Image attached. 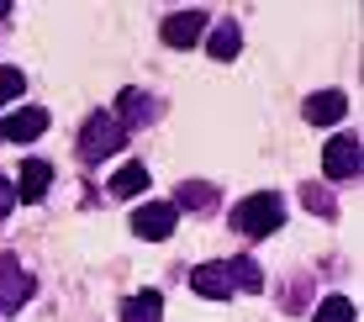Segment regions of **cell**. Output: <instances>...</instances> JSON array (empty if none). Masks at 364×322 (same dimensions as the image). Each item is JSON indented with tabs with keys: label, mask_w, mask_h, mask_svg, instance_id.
<instances>
[{
	"label": "cell",
	"mask_w": 364,
	"mask_h": 322,
	"mask_svg": "<svg viewBox=\"0 0 364 322\" xmlns=\"http://www.w3.org/2000/svg\"><path fill=\"white\" fill-rule=\"evenodd\" d=\"M122 143H127L122 122L111 117V111H95V117L85 122V132H80V159H85V164H100V159H111Z\"/></svg>",
	"instance_id": "7a4b0ae2"
},
{
	"label": "cell",
	"mask_w": 364,
	"mask_h": 322,
	"mask_svg": "<svg viewBox=\"0 0 364 322\" xmlns=\"http://www.w3.org/2000/svg\"><path fill=\"white\" fill-rule=\"evenodd\" d=\"M27 296H32V275L6 254V259H0V312H16Z\"/></svg>",
	"instance_id": "5b68a950"
},
{
	"label": "cell",
	"mask_w": 364,
	"mask_h": 322,
	"mask_svg": "<svg viewBox=\"0 0 364 322\" xmlns=\"http://www.w3.org/2000/svg\"><path fill=\"white\" fill-rule=\"evenodd\" d=\"M200 32H206V11H174V16H164V43L169 48H196Z\"/></svg>",
	"instance_id": "8992f818"
},
{
	"label": "cell",
	"mask_w": 364,
	"mask_h": 322,
	"mask_svg": "<svg viewBox=\"0 0 364 322\" xmlns=\"http://www.w3.org/2000/svg\"><path fill=\"white\" fill-rule=\"evenodd\" d=\"M148 117H154V101H148V95H137V90H122V132H132L137 127V122H148Z\"/></svg>",
	"instance_id": "5bb4252c"
},
{
	"label": "cell",
	"mask_w": 364,
	"mask_h": 322,
	"mask_svg": "<svg viewBox=\"0 0 364 322\" xmlns=\"http://www.w3.org/2000/svg\"><path fill=\"white\" fill-rule=\"evenodd\" d=\"M191 286H196L200 296H211V301H222V296H232V291H237V286H232L228 259H222V264H200L196 275H191Z\"/></svg>",
	"instance_id": "ba28073f"
},
{
	"label": "cell",
	"mask_w": 364,
	"mask_h": 322,
	"mask_svg": "<svg viewBox=\"0 0 364 322\" xmlns=\"http://www.w3.org/2000/svg\"><path fill=\"white\" fill-rule=\"evenodd\" d=\"M0 16H11V6H6V0H0Z\"/></svg>",
	"instance_id": "44dd1931"
},
{
	"label": "cell",
	"mask_w": 364,
	"mask_h": 322,
	"mask_svg": "<svg viewBox=\"0 0 364 322\" xmlns=\"http://www.w3.org/2000/svg\"><path fill=\"white\" fill-rule=\"evenodd\" d=\"M232 286L237 291H259V286H264V280H259V264H254V259H232Z\"/></svg>",
	"instance_id": "e0dca14e"
},
{
	"label": "cell",
	"mask_w": 364,
	"mask_h": 322,
	"mask_svg": "<svg viewBox=\"0 0 364 322\" xmlns=\"http://www.w3.org/2000/svg\"><path fill=\"white\" fill-rule=\"evenodd\" d=\"M301 201H306V212H317V217H333V212H338L333 195L322 190V185H306V190H301Z\"/></svg>",
	"instance_id": "ac0fdd59"
},
{
	"label": "cell",
	"mask_w": 364,
	"mask_h": 322,
	"mask_svg": "<svg viewBox=\"0 0 364 322\" xmlns=\"http://www.w3.org/2000/svg\"><path fill=\"white\" fill-rule=\"evenodd\" d=\"M11 206H16V190H11V180H6V175H0V217H6V212H11Z\"/></svg>",
	"instance_id": "ffe728a7"
},
{
	"label": "cell",
	"mask_w": 364,
	"mask_h": 322,
	"mask_svg": "<svg viewBox=\"0 0 364 322\" xmlns=\"http://www.w3.org/2000/svg\"><path fill=\"white\" fill-rule=\"evenodd\" d=\"M159 312H164V296L143 291V296H132V301L122 306V322H159Z\"/></svg>",
	"instance_id": "7c38bea8"
},
{
	"label": "cell",
	"mask_w": 364,
	"mask_h": 322,
	"mask_svg": "<svg viewBox=\"0 0 364 322\" xmlns=\"http://www.w3.org/2000/svg\"><path fill=\"white\" fill-rule=\"evenodd\" d=\"M48 185H53V164H43V159H27V169H21V201H43Z\"/></svg>",
	"instance_id": "30bf717a"
},
{
	"label": "cell",
	"mask_w": 364,
	"mask_h": 322,
	"mask_svg": "<svg viewBox=\"0 0 364 322\" xmlns=\"http://www.w3.org/2000/svg\"><path fill=\"white\" fill-rule=\"evenodd\" d=\"M174 217H180V206H174V201H143L132 212V232H137V238H148V243H164L174 232Z\"/></svg>",
	"instance_id": "3957f363"
},
{
	"label": "cell",
	"mask_w": 364,
	"mask_h": 322,
	"mask_svg": "<svg viewBox=\"0 0 364 322\" xmlns=\"http://www.w3.org/2000/svg\"><path fill=\"white\" fill-rule=\"evenodd\" d=\"M21 90H27V74H21V69H0V106L16 101Z\"/></svg>",
	"instance_id": "d6986e66"
},
{
	"label": "cell",
	"mask_w": 364,
	"mask_h": 322,
	"mask_svg": "<svg viewBox=\"0 0 364 322\" xmlns=\"http://www.w3.org/2000/svg\"><path fill=\"white\" fill-rule=\"evenodd\" d=\"M280 222H285V206H280L274 190L248 195V201H237V212H232V227L243 232V238H269V232H280Z\"/></svg>",
	"instance_id": "6da1fadb"
},
{
	"label": "cell",
	"mask_w": 364,
	"mask_h": 322,
	"mask_svg": "<svg viewBox=\"0 0 364 322\" xmlns=\"http://www.w3.org/2000/svg\"><path fill=\"white\" fill-rule=\"evenodd\" d=\"M343 111H348V95H343V90H317V95H306V122H317V127L338 122Z\"/></svg>",
	"instance_id": "9c48e42d"
},
{
	"label": "cell",
	"mask_w": 364,
	"mask_h": 322,
	"mask_svg": "<svg viewBox=\"0 0 364 322\" xmlns=\"http://www.w3.org/2000/svg\"><path fill=\"white\" fill-rule=\"evenodd\" d=\"M359 138H333L322 148V169H328V180H354L359 175Z\"/></svg>",
	"instance_id": "277c9868"
},
{
	"label": "cell",
	"mask_w": 364,
	"mask_h": 322,
	"mask_svg": "<svg viewBox=\"0 0 364 322\" xmlns=\"http://www.w3.org/2000/svg\"><path fill=\"white\" fill-rule=\"evenodd\" d=\"M237 48H243L237 21H222V27L211 32V58H217V64H228V58H237Z\"/></svg>",
	"instance_id": "4fadbf2b"
},
{
	"label": "cell",
	"mask_w": 364,
	"mask_h": 322,
	"mask_svg": "<svg viewBox=\"0 0 364 322\" xmlns=\"http://www.w3.org/2000/svg\"><path fill=\"white\" fill-rule=\"evenodd\" d=\"M106 190L117 195V201H132V195H143V190H148V169H143V164H127V169H117Z\"/></svg>",
	"instance_id": "8fae6325"
},
{
	"label": "cell",
	"mask_w": 364,
	"mask_h": 322,
	"mask_svg": "<svg viewBox=\"0 0 364 322\" xmlns=\"http://www.w3.org/2000/svg\"><path fill=\"white\" fill-rule=\"evenodd\" d=\"M354 301H343V296H328V301L317 306V322H354Z\"/></svg>",
	"instance_id": "2e32d148"
},
{
	"label": "cell",
	"mask_w": 364,
	"mask_h": 322,
	"mask_svg": "<svg viewBox=\"0 0 364 322\" xmlns=\"http://www.w3.org/2000/svg\"><path fill=\"white\" fill-rule=\"evenodd\" d=\"M43 132H48V111L43 106H21L16 117L0 122V138H11V143H32V138H43Z\"/></svg>",
	"instance_id": "52a82bcc"
},
{
	"label": "cell",
	"mask_w": 364,
	"mask_h": 322,
	"mask_svg": "<svg viewBox=\"0 0 364 322\" xmlns=\"http://www.w3.org/2000/svg\"><path fill=\"white\" fill-rule=\"evenodd\" d=\"M180 206H191V212H211V206H217V190H211L206 180H191V185H180Z\"/></svg>",
	"instance_id": "9a60e30c"
}]
</instances>
